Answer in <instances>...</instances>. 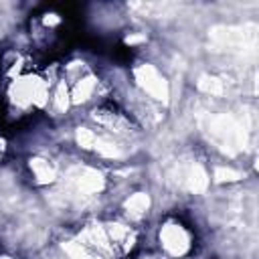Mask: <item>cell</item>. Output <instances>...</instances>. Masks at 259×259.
Segmentation results:
<instances>
[{
  "mask_svg": "<svg viewBox=\"0 0 259 259\" xmlns=\"http://www.w3.org/2000/svg\"><path fill=\"white\" fill-rule=\"evenodd\" d=\"M125 206H127L132 212L140 214V212H144V210L150 206V198H148L146 194H134V196L125 202Z\"/></svg>",
  "mask_w": 259,
  "mask_h": 259,
  "instance_id": "4",
  "label": "cell"
},
{
  "mask_svg": "<svg viewBox=\"0 0 259 259\" xmlns=\"http://www.w3.org/2000/svg\"><path fill=\"white\" fill-rule=\"evenodd\" d=\"M91 89H93V81H91V79L81 81V83L77 85V89H75V99H77V101H79V99H87V95L91 93Z\"/></svg>",
  "mask_w": 259,
  "mask_h": 259,
  "instance_id": "5",
  "label": "cell"
},
{
  "mask_svg": "<svg viewBox=\"0 0 259 259\" xmlns=\"http://www.w3.org/2000/svg\"><path fill=\"white\" fill-rule=\"evenodd\" d=\"M30 168L34 170V174H36V178L40 182H51L55 178V170H53V166L47 160H32Z\"/></svg>",
  "mask_w": 259,
  "mask_h": 259,
  "instance_id": "3",
  "label": "cell"
},
{
  "mask_svg": "<svg viewBox=\"0 0 259 259\" xmlns=\"http://www.w3.org/2000/svg\"><path fill=\"white\" fill-rule=\"evenodd\" d=\"M200 89H204L208 93H221V83L217 79H202L200 81Z\"/></svg>",
  "mask_w": 259,
  "mask_h": 259,
  "instance_id": "6",
  "label": "cell"
},
{
  "mask_svg": "<svg viewBox=\"0 0 259 259\" xmlns=\"http://www.w3.org/2000/svg\"><path fill=\"white\" fill-rule=\"evenodd\" d=\"M160 239H162L164 247H166L170 253H174V255L184 253V251L188 249V235H186L180 227H176V225L164 227V231L160 233Z\"/></svg>",
  "mask_w": 259,
  "mask_h": 259,
  "instance_id": "2",
  "label": "cell"
},
{
  "mask_svg": "<svg viewBox=\"0 0 259 259\" xmlns=\"http://www.w3.org/2000/svg\"><path fill=\"white\" fill-rule=\"evenodd\" d=\"M235 178H239V174L233 170H225V168L217 170V180H235Z\"/></svg>",
  "mask_w": 259,
  "mask_h": 259,
  "instance_id": "7",
  "label": "cell"
},
{
  "mask_svg": "<svg viewBox=\"0 0 259 259\" xmlns=\"http://www.w3.org/2000/svg\"><path fill=\"white\" fill-rule=\"evenodd\" d=\"M138 81L142 83V87H144L150 95H154L156 99L166 101V97H168V87H166L164 79H162L150 65H144L142 69H138Z\"/></svg>",
  "mask_w": 259,
  "mask_h": 259,
  "instance_id": "1",
  "label": "cell"
}]
</instances>
